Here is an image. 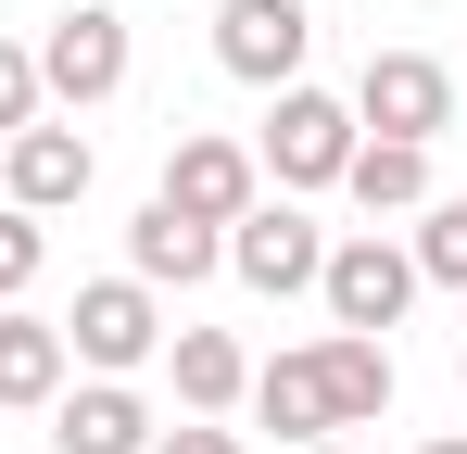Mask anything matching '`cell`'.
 <instances>
[{
  "label": "cell",
  "mask_w": 467,
  "mask_h": 454,
  "mask_svg": "<svg viewBox=\"0 0 467 454\" xmlns=\"http://www.w3.org/2000/svg\"><path fill=\"white\" fill-rule=\"evenodd\" d=\"M417 291H430V278H417V253H404L391 227H354V240H328V265H316V303H328V328H367V341H391Z\"/></svg>",
  "instance_id": "6da1fadb"
},
{
  "label": "cell",
  "mask_w": 467,
  "mask_h": 454,
  "mask_svg": "<svg viewBox=\"0 0 467 454\" xmlns=\"http://www.w3.org/2000/svg\"><path fill=\"white\" fill-rule=\"evenodd\" d=\"M354 139H367V127H354V101H341V88H304V76H291V88H278V114H265V139H253V164H265L278 190H341Z\"/></svg>",
  "instance_id": "7a4b0ae2"
},
{
  "label": "cell",
  "mask_w": 467,
  "mask_h": 454,
  "mask_svg": "<svg viewBox=\"0 0 467 454\" xmlns=\"http://www.w3.org/2000/svg\"><path fill=\"white\" fill-rule=\"evenodd\" d=\"M127 13L114 0H77V13H51V38H38V101H77V114H101L114 88H127Z\"/></svg>",
  "instance_id": "3957f363"
},
{
  "label": "cell",
  "mask_w": 467,
  "mask_h": 454,
  "mask_svg": "<svg viewBox=\"0 0 467 454\" xmlns=\"http://www.w3.org/2000/svg\"><path fill=\"white\" fill-rule=\"evenodd\" d=\"M354 127L430 151L442 127H455V64H430V51H367V76H354Z\"/></svg>",
  "instance_id": "277c9868"
},
{
  "label": "cell",
  "mask_w": 467,
  "mask_h": 454,
  "mask_svg": "<svg viewBox=\"0 0 467 454\" xmlns=\"http://www.w3.org/2000/svg\"><path fill=\"white\" fill-rule=\"evenodd\" d=\"M316 265H328V227L278 190V202H253V215L228 227V278L240 291H265V303H291V291H316Z\"/></svg>",
  "instance_id": "5b68a950"
},
{
  "label": "cell",
  "mask_w": 467,
  "mask_h": 454,
  "mask_svg": "<svg viewBox=\"0 0 467 454\" xmlns=\"http://www.w3.org/2000/svg\"><path fill=\"white\" fill-rule=\"evenodd\" d=\"M64 354H77L88 378L152 366V354H164V303L140 291V278H88V291H77V315H64Z\"/></svg>",
  "instance_id": "8992f818"
},
{
  "label": "cell",
  "mask_w": 467,
  "mask_h": 454,
  "mask_svg": "<svg viewBox=\"0 0 467 454\" xmlns=\"http://www.w3.org/2000/svg\"><path fill=\"white\" fill-rule=\"evenodd\" d=\"M164 202L202 215V227H240L253 202H265V164H253L240 139H215V127H177V151H164Z\"/></svg>",
  "instance_id": "52a82bcc"
},
{
  "label": "cell",
  "mask_w": 467,
  "mask_h": 454,
  "mask_svg": "<svg viewBox=\"0 0 467 454\" xmlns=\"http://www.w3.org/2000/svg\"><path fill=\"white\" fill-rule=\"evenodd\" d=\"M304 51H316V13H304V0H228V13H215V64H228L240 88H291Z\"/></svg>",
  "instance_id": "ba28073f"
},
{
  "label": "cell",
  "mask_w": 467,
  "mask_h": 454,
  "mask_svg": "<svg viewBox=\"0 0 467 454\" xmlns=\"http://www.w3.org/2000/svg\"><path fill=\"white\" fill-rule=\"evenodd\" d=\"M215 265H228V227L177 215L164 190L127 215V278H140V291H190V278H215Z\"/></svg>",
  "instance_id": "9c48e42d"
},
{
  "label": "cell",
  "mask_w": 467,
  "mask_h": 454,
  "mask_svg": "<svg viewBox=\"0 0 467 454\" xmlns=\"http://www.w3.org/2000/svg\"><path fill=\"white\" fill-rule=\"evenodd\" d=\"M88 177H101V151H88L77 127H13V139H0V190H13L26 215H64V202H88Z\"/></svg>",
  "instance_id": "30bf717a"
},
{
  "label": "cell",
  "mask_w": 467,
  "mask_h": 454,
  "mask_svg": "<svg viewBox=\"0 0 467 454\" xmlns=\"http://www.w3.org/2000/svg\"><path fill=\"white\" fill-rule=\"evenodd\" d=\"M51 442L64 454H152V404L127 378H64L51 391Z\"/></svg>",
  "instance_id": "8fae6325"
},
{
  "label": "cell",
  "mask_w": 467,
  "mask_h": 454,
  "mask_svg": "<svg viewBox=\"0 0 467 454\" xmlns=\"http://www.w3.org/2000/svg\"><path fill=\"white\" fill-rule=\"evenodd\" d=\"M64 378H77L64 328H51V315H26V303H0V417H38Z\"/></svg>",
  "instance_id": "7c38bea8"
},
{
  "label": "cell",
  "mask_w": 467,
  "mask_h": 454,
  "mask_svg": "<svg viewBox=\"0 0 467 454\" xmlns=\"http://www.w3.org/2000/svg\"><path fill=\"white\" fill-rule=\"evenodd\" d=\"M240 404H253L278 442H341V429H328V366H316V341H304V354H265Z\"/></svg>",
  "instance_id": "4fadbf2b"
},
{
  "label": "cell",
  "mask_w": 467,
  "mask_h": 454,
  "mask_svg": "<svg viewBox=\"0 0 467 454\" xmlns=\"http://www.w3.org/2000/svg\"><path fill=\"white\" fill-rule=\"evenodd\" d=\"M316 366H328V429H379V417H391V341L328 328V341H316Z\"/></svg>",
  "instance_id": "5bb4252c"
},
{
  "label": "cell",
  "mask_w": 467,
  "mask_h": 454,
  "mask_svg": "<svg viewBox=\"0 0 467 454\" xmlns=\"http://www.w3.org/2000/svg\"><path fill=\"white\" fill-rule=\"evenodd\" d=\"M164 366H177V404L190 417H228L240 391H253V354H240L228 328H164Z\"/></svg>",
  "instance_id": "9a60e30c"
},
{
  "label": "cell",
  "mask_w": 467,
  "mask_h": 454,
  "mask_svg": "<svg viewBox=\"0 0 467 454\" xmlns=\"http://www.w3.org/2000/svg\"><path fill=\"white\" fill-rule=\"evenodd\" d=\"M341 190H354L367 215H417V202H430V151H417V139H354Z\"/></svg>",
  "instance_id": "2e32d148"
},
{
  "label": "cell",
  "mask_w": 467,
  "mask_h": 454,
  "mask_svg": "<svg viewBox=\"0 0 467 454\" xmlns=\"http://www.w3.org/2000/svg\"><path fill=\"white\" fill-rule=\"evenodd\" d=\"M417 240H404V253H417V278H430V291H467V202H417Z\"/></svg>",
  "instance_id": "e0dca14e"
},
{
  "label": "cell",
  "mask_w": 467,
  "mask_h": 454,
  "mask_svg": "<svg viewBox=\"0 0 467 454\" xmlns=\"http://www.w3.org/2000/svg\"><path fill=\"white\" fill-rule=\"evenodd\" d=\"M38 265H51V227L26 215V202H0V291H26Z\"/></svg>",
  "instance_id": "ac0fdd59"
},
{
  "label": "cell",
  "mask_w": 467,
  "mask_h": 454,
  "mask_svg": "<svg viewBox=\"0 0 467 454\" xmlns=\"http://www.w3.org/2000/svg\"><path fill=\"white\" fill-rule=\"evenodd\" d=\"M13 127H38V51L0 38V139H13Z\"/></svg>",
  "instance_id": "d6986e66"
},
{
  "label": "cell",
  "mask_w": 467,
  "mask_h": 454,
  "mask_svg": "<svg viewBox=\"0 0 467 454\" xmlns=\"http://www.w3.org/2000/svg\"><path fill=\"white\" fill-rule=\"evenodd\" d=\"M152 454H240L228 417H190V429H152Z\"/></svg>",
  "instance_id": "ffe728a7"
},
{
  "label": "cell",
  "mask_w": 467,
  "mask_h": 454,
  "mask_svg": "<svg viewBox=\"0 0 467 454\" xmlns=\"http://www.w3.org/2000/svg\"><path fill=\"white\" fill-rule=\"evenodd\" d=\"M417 454H467V429H442V442H417Z\"/></svg>",
  "instance_id": "44dd1931"
},
{
  "label": "cell",
  "mask_w": 467,
  "mask_h": 454,
  "mask_svg": "<svg viewBox=\"0 0 467 454\" xmlns=\"http://www.w3.org/2000/svg\"><path fill=\"white\" fill-rule=\"evenodd\" d=\"M304 454H354V442H304Z\"/></svg>",
  "instance_id": "7402d4cb"
},
{
  "label": "cell",
  "mask_w": 467,
  "mask_h": 454,
  "mask_svg": "<svg viewBox=\"0 0 467 454\" xmlns=\"http://www.w3.org/2000/svg\"><path fill=\"white\" fill-rule=\"evenodd\" d=\"M455 378H467V354H455Z\"/></svg>",
  "instance_id": "603a6c76"
},
{
  "label": "cell",
  "mask_w": 467,
  "mask_h": 454,
  "mask_svg": "<svg viewBox=\"0 0 467 454\" xmlns=\"http://www.w3.org/2000/svg\"><path fill=\"white\" fill-rule=\"evenodd\" d=\"M455 202H467V190H455Z\"/></svg>",
  "instance_id": "cb8c5ba5"
},
{
  "label": "cell",
  "mask_w": 467,
  "mask_h": 454,
  "mask_svg": "<svg viewBox=\"0 0 467 454\" xmlns=\"http://www.w3.org/2000/svg\"><path fill=\"white\" fill-rule=\"evenodd\" d=\"M0 303H13V291H0Z\"/></svg>",
  "instance_id": "d4e9b609"
}]
</instances>
